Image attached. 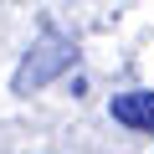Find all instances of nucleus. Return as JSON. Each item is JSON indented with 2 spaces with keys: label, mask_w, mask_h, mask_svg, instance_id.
<instances>
[{
  "label": "nucleus",
  "mask_w": 154,
  "mask_h": 154,
  "mask_svg": "<svg viewBox=\"0 0 154 154\" xmlns=\"http://www.w3.org/2000/svg\"><path fill=\"white\" fill-rule=\"evenodd\" d=\"M72 67H77V41L62 36V31H41L36 46L21 57V67L11 72V93L16 98H31V93H41L46 82H57V77L72 72Z\"/></svg>",
  "instance_id": "1"
},
{
  "label": "nucleus",
  "mask_w": 154,
  "mask_h": 154,
  "mask_svg": "<svg viewBox=\"0 0 154 154\" xmlns=\"http://www.w3.org/2000/svg\"><path fill=\"white\" fill-rule=\"evenodd\" d=\"M108 118L134 128V134H154V93L149 88H128V93H113L108 98Z\"/></svg>",
  "instance_id": "2"
}]
</instances>
